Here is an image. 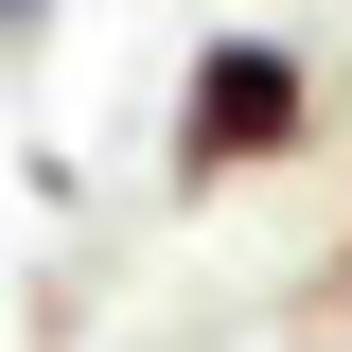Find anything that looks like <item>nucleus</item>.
I'll return each mask as SVG.
<instances>
[{
  "label": "nucleus",
  "mask_w": 352,
  "mask_h": 352,
  "mask_svg": "<svg viewBox=\"0 0 352 352\" xmlns=\"http://www.w3.org/2000/svg\"><path fill=\"white\" fill-rule=\"evenodd\" d=\"M300 141H317V53L300 36H212L176 71V124H159L176 194H247V176H282Z\"/></svg>",
  "instance_id": "obj_1"
},
{
  "label": "nucleus",
  "mask_w": 352,
  "mask_h": 352,
  "mask_svg": "<svg viewBox=\"0 0 352 352\" xmlns=\"http://www.w3.org/2000/svg\"><path fill=\"white\" fill-rule=\"evenodd\" d=\"M36 18H53V0H0V36H36Z\"/></svg>",
  "instance_id": "obj_2"
},
{
  "label": "nucleus",
  "mask_w": 352,
  "mask_h": 352,
  "mask_svg": "<svg viewBox=\"0 0 352 352\" xmlns=\"http://www.w3.org/2000/svg\"><path fill=\"white\" fill-rule=\"evenodd\" d=\"M317 300H335V317H352V264H335V282H317Z\"/></svg>",
  "instance_id": "obj_3"
}]
</instances>
